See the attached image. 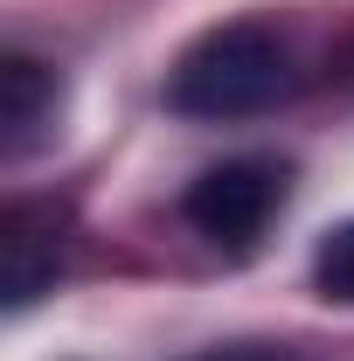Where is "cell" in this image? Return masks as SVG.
<instances>
[{
	"label": "cell",
	"instance_id": "obj_1",
	"mask_svg": "<svg viewBox=\"0 0 354 361\" xmlns=\"http://www.w3.org/2000/svg\"><path fill=\"white\" fill-rule=\"evenodd\" d=\"M292 84H299L292 42L271 21H222L181 49L167 104L181 118H250V111H271Z\"/></svg>",
	"mask_w": 354,
	"mask_h": 361
},
{
	"label": "cell",
	"instance_id": "obj_2",
	"mask_svg": "<svg viewBox=\"0 0 354 361\" xmlns=\"http://www.w3.org/2000/svg\"><path fill=\"white\" fill-rule=\"evenodd\" d=\"M285 202V167L278 160H222V167H209V174L188 188V202H181V216L202 229L209 243H222V250H250L257 236H264L271 209Z\"/></svg>",
	"mask_w": 354,
	"mask_h": 361
},
{
	"label": "cell",
	"instance_id": "obj_3",
	"mask_svg": "<svg viewBox=\"0 0 354 361\" xmlns=\"http://www.w3.org/2000/svg\"><path fill=\"white\" fill-rule=\"evenodd\" d=\"M56 70L35 63V56H7L0 63V146H7V160H21V153H35L56 126Z\"/></svg>",
	"mask_w": 354,
	"mask_h": 361
},
{
	"label": "cell",
	"instance_id": "obj_4",
	"mask_svg": "<svg viewBox=\"0 0 354 361\" xmlns=\"http://www.w3.org/2000/svg\"><path fill=\"white\" fill-rule=\"evenodd\" d=\"M0 243H7V306H28L49 278H56V236L35 229V209H14Z\"/></svg>",
	"mask_w": 354,
	"mask_h": 361
},
{
	"label": "cell",
	"instance_id": "obj_5",
	"mask_svg": "<svg viewBox=\"0 0 354 361\" xmlns=\"http://www.w3.org/2000/svg\"><path fill=\"white\" fill-rule=\"evenodd\" d=\"M312 278H319V292H326V299H348V306H354V223H341V229H326V236H319Z\"/></svg>",
	"mask_w": 354,
	"mask_h": 361
},
{
	"label": "cell",
	"instance_id": "obj_6",
	"mask_svg": "<svg viewBox=\"0 0 354 361\" xmlns=\"http://www.w3.org/2000/svg\"><path fill=\"white\" fill-rule=\"evenodd\" d=\"M195 361H292V355H271V348H216V355H195Z\"/></svg>",
	"mask_w": 354,
	"mask_h": 361
}]
</instances>
